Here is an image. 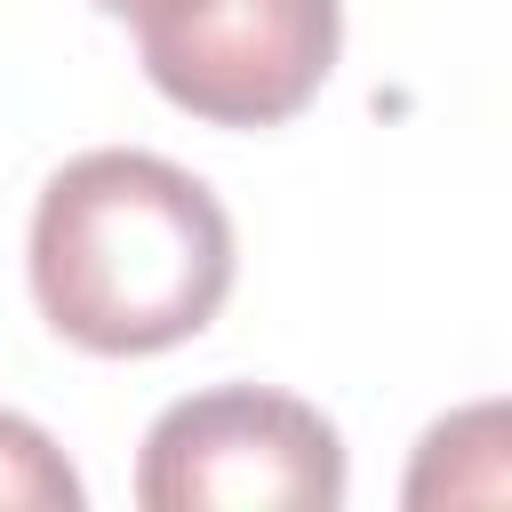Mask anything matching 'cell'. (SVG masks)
Here are the masks:
<instances>
[{
  "label": "cell",
  "mask_w": 512,
  "mask_h": 512,
  "mask_svg": "<svg viewBox=\"0 0 512 512\" xmlns=\"http://www.w3.org/2000/svg\"><path fill=\"white\" fill-rule=\"evenodd\" d=\"M224 296L232 216L192 168L104 144L40 184L32 304L64 344L96 360H144L200 336L224 312Z\"/></svg>",
  "instance_id": "6da1fadb"
},
{
  "label": "cell",
  "mask_w": 512,
  "mask_h": 512,
  "mask_svg": "<svg viewBox=\"0 0 512 512\" xmlns=\"http://www.w3.org/2000/svg\"><path fill=\"white\" fill-rule=\"evenodd\" d=\"M144 512H336L344 440L336 424L264 384H216L168 400L136 456Z\"/></svg>",
  "instance_id": "7a4b0ae2"
},
{
  "label": "cell",
  "mask_w": 512,
  "mask_h": 512,
  "mask_svg": "<svg viewBox=\"0 0 512 512\" xmlns=\"http://www.w3.org/2000/svg\"><path fill=\"white\" fill-rule=\"evenodd\" d=\"M144 80L208 128L296 120L344 48V0H136Z\"/></svg>",
  "instance_id": "3957f363"
},
{
  "label": "cell",
  "mask_w": 512,
  "mask_h": 512,
  "mask_svg": "<svg viewBox=\"0 0 512 512\" xmlns=\"http://www.w3.org/2000/svg\"><path fill=\"white\" fill-rule=\"evenodd\" d=\"M0 504H24V512H80L88 504L64 448L16 408H0Z\"/></svg>",
  "instance_id": "277c9868"
},
{
  "label": "cell",
  "mask_w": 512,
  "mask_h": 512,
  "mask_svg": "<svg viewBox=\"0 0 512 512\" xmlns=\"http://www.w3.org/2000/svg\"><path fill=\"white\" fill-rule=\"evenodd\" d=\"M88 8H104V16H136V0H88Z\"/></svg>",
  "instance_id": "5b68a950"
}]
</instances>
